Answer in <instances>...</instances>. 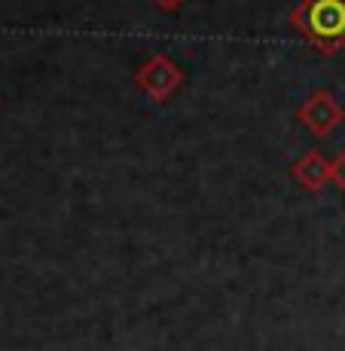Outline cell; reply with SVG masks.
I'll return each mask as SVG.
<instances>
[{
	"instance_id": "cell-1",
	"label": "cell",
	"mask_w": 345,
	"mask_h": 351,
	"mask_svg": "<svg viewBox=\"0 0 345 351\" xmlns=\"http://www.w3.org/2000/svg\"><path fill=\"white\" fill-rule=\"evenodd\" d=\"M287 19L290 28L300 31L321 56H336L345 49V0H300Z\"/></svg>"
},
{
	"instance_id": "cell-2",
	"label": "cell",
	"mask_w": 345,
	"mask_h": 351,
	"mask_svg": "<svg viewBox=\"0 0 345 351\" xmlns=\"http://www.w3.org/2000/svg\"><path fill=\"white\" fill-rule=\"evenodd\" d=\"M184 83H187L184 67L174 62L171 56H165V52L150 56L138 71H134V86H138L147 98L156 101V104H165Z\"/></svg>"
},
{
	"instance_id": "cell-3",
	"label": "cell",
	"mask_w": 345,
	"mask_h": 351,
	"mask_svg": "<svg viewBox=\"0 0 345 351\" xmlns=\"http://www.w3.org/2000/svg\"><path fill=\"white\" fill-rule=\"evenodd\" d=\"M296 119L318 138H330L345 123V107L333 98L330 89H312L300 107H296Z\"/></svg>"
},
{
	"instance_id": "cell-4",
	"label": "cell",
	"mask_w": 345,
	"mask_h": 351,
	"mask_svg": "<svg viewBox=\"0 0 345 351\" xmlns=\"http://www.w3.org/2000/svg\"><path fill=\"white\" fill-rule=\"evenodd\" d=\"M330 165H333V162H327L318 150H309V153H302L294 165H290V174H294V178L302 184V190L318 193L324 184H327V180H333Z\"/></svg>"
},
{
	"instance_id": "cell-5",
	"label": "cell",
	"mask_w": 345,
	"mask_h": 351,
	"mask_svg": "<svg viewBox=\"0 0 345 351\" xmlns=\"http://www.w3.org/2000/svg\"><path fill=\"white\" fill-rule=\"evenodd\" d=\"M330 174H333V184L340 186V190L345 193V150L340 153V156L333 159V165H330Z\"/></svg>"
},
{
	"instance_id": "cell-6",
	"label": "cell",
	"mask_w": 345,
	"mask_h": 351,
	"mask_svg": "<svg viewBox=\"0 0 345 351\" xmlns=\"http://www.w3.org/2000/svg\"><path fill=\"white\" fill-rule=\"evenodd\" d=\"M153 3H156L159 10H168V12H174V10H178V6H180V3H184V0H153Z\"/></svg>"
}]
</instances>
